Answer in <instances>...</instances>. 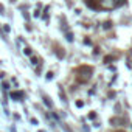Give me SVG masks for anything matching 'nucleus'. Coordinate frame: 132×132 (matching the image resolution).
<instances>
[{
    "instance_id": "nucleus-1",
    "label": "nucleus",
    "mask_w": 132,
    "mask_h": 132,
    "mask_svg": "<svg viewBox=\"0 0 132 132\" xmlns=\"http://www.w3.org/2000/svg\"><path fill=\"white\" fill-rule=\"evenodd\" d=\"M101 6L107 10H113L117 6V0H101Z\"/></svg>"
},
{
    "instance_id": "nucleus-2",
    "label": "nucleus",
    "mask_w": 132,
    "mask_h": 132,
    "mask_svg": "<svg viewBox=\"0 0 132 132\" xmlns=\"http://www.w3.org/2000/svg\"><path fill=\"white\" fill-rule=\"evenodd\" d=\"M25 54H31V50L30 48H25Z\"/></svg>"
},
{
    "instance_id": "nucleus-3",
    "label": "nucleus",
    "mask_w": 132,
    "mask_h": 132,
    "mask_svg": "<svg viewBox=\"0 0 132 132\" xmlns=\"http://www.w3.org/2000/svg\"><path fill=\"white\" fill-rule=\"evenodd\" d=\"M31 61H33V64H34V65L37 64V57H31Z\"/></svg>"
}]
</instances>
